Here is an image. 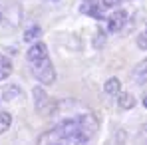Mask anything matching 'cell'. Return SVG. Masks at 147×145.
Masks as SVG:
<instances>
[{
  "instance_id": "obj_5",
  "label": "cell",
  "mask_w": 147,
  "mask_h": 145,
  "mask_svg": "<svg viewBox=\"0 0 147 145\" xmlns=\"http://www.w3.org/2000/svg\"><path fill=\"white\" fill-rule=\"evenodd\" d=\"M80 12L82 14H88L96 20H101L103 18V12H101V6L98 4V0H86L82 6H80Z\"/></svg>"
},
{
  "instance_id": "obj_10",
  "label": "cell",
  "mask_w": 147,
  "mask_h": 145,
  "mask_svg": "<svg viewBox=\"0 0 147 145\" xmlns=\"http://www.w3.org/2000/svg\"><path fill=\"white\" fill-rule=\"evenodd\" d=\"M117 103H119L121 109H131V107H135V97L131 96V94H121Z\"/></svg>"
},
{
  "instance_id": "obj_13",
  "label": "cell",
  "mask_w": 147,
  "mask_h": 145,
  "mask_svg": "<svg viewBox=\"0 0 147 145\" xmlns=\"http://www.w3.org/2000/svg\"><path fill=\"white\" fill-rule=\"evenodd\" d=\"M10 123H12V117H10V113H6V111H0V133H4V131L10 127Z\"/></svg>"
},
{
  "instance_id": "obj_7",
  "label": "cell",
  "mask_w": 147,
  "mask_h": 145,
  "mask_svg": "<svg viewBox=\"0 0 147 145\" xmlns=\"http://www.w3.org/2000/svg\"><path fill=\"white\" fill-rule=\"evenodd\" d=\"M133 80H135V84H139V86L147 84V58L133 70Z\"/></svg>"
},
{
  "instance_id": "obj_2",
  "label": "cell",
  "mask_w": 147,
  "mask_h": 145,
  "mask_svg": "<svg viewBox=\"0 0 147 145\" xmlns=\"http://www.w3.org/2000/svg\"><path fill=\"white\" fill-rule=\"evenodd\" d=\"M32 74H34L36 80H38L40 84H44V86L54 84V80H56V70H54L50 58H42V60L32 62Z\"/></svg>"
},
{
  "instance_id": "obj_9",
  "label": "cell",
  "mask_w": 147,
  "mask_h": 145,
  "mask_svg": "<svg viewBox=\"0 0 147 145\" xmlns=\"http://www.w3.org/2000/svg\"><path fill=\"white\" fill-rule=\"evenodd\" d=\"M10 74H12V64H10V60H8L6 56H0V82L6 80Z\"/></svg>"
},
{
  "instance_id": "obj_6",
  "label": "cell",
  "mask_w": 147,
  "mask_h": 145,
  "mask_svg": "<svg viewBox=\"0 0 147 145\" xmlns=\"http://www.w3.org/2000/svg\"><path fill=\"white\" fill-rule=\"evenodd\" d=\"M26 58H28V62L32 64V62H36V60H42V58H48V48H46V44H42V42H38V44H34L32 48L28 50V54H26Z\"/></svg>"
},
{
  "instance_id": "obj_8",
  "label": "cell",
  "mask_w": 147,
  "mask_h": 145,
  "mask_svg": "<svg viewBox=\"0 0 147 145\" xmlns=\"http://www.w3.org/2000/svg\"><path fill=\"white\" fill-rule=\"evenodd\" d=\"M119 90H121V84H119L117 78H109V80L105 82V86H103V92H105L107 96H117Z\"/></svg>"
},
{
  "instance_id": "obj_12",
  "label": "cell",
  "mask_w": 147,
  "mask_h": 145,
  "mask_svg": "<svg viewBox=\"0 0 147 145\" xmlns=\"http://www.w3.org/2000/svg\"><path fill=\"white\" fill-rule=\"evenodd\" d=\"M40 34H42V28L40 26H32V28H28L24 32V40L26 42H32V40L40 38Z\"/></svg>"
},
{
  "instance_id": "obj_16",
  "label": "cell",
  "mask_w": 147,
  "mask_h": 145,
  "mask_svg": "<svg viewBox=\"0 0 147 145\" xmlns=\"http://www.w3.org/2000/svg\"><path fill=\"white\" fill-rule=\"evenodd\" d=\"M94 46H103V32L101 30H98V40H94Z\"/></svg>"
},
{
  "instance_id": "obj_18",
  "label": "cell",
  "mask_w": 147,
  "mask_h": 145,
  "mask_svg": "<svg viewBox=\"0 0 147 145\" xmlns=\"http://www.w3.org/2000/svg\"><path fill=\"white\" fill-rule=\"evenodd\" d=\"M143 105H145V107H147V96L143 97Z\"/></svg>"
},
{
  "instance_id": "obj_4",
  "label": "cell",
  "mask_w": 147,
  "mask_h": 145,
  "mask_svg": "<svg viewBox=\"0 0 147 145\" xmlns=\"http://www.w3.org/2000/svg\"><path fill=\"white\" fill-rule=\"evenodd\" d=\"M125 22H127V12L125 10H115L107 18V28H109V32H119Z\"/></svg>"
},
{
  "instance_id": "obj_15",
  "label": "cell",
  "mask_w": 147,
  "mask_h": 145,
  "mask_svg": "<svg viewBox=\"0 0 147 145\" xmlns=\"http://www.w3.org/2000/svg\"><path fill=\"white\" fill-rule=\"evenodd\" d=\"M137 46H139L141 50H147V30L137 36Z\"/></svg>"
},
{
  "instance_id": "obj_14",
  "label": "cell",
  "mask_w": 147,
  "mask_h": 145,
  "mask_svg": "<svg viewBox=\"0 0 147 145\" xmlns=\"http://www.w3.org/2000/svg\"><path fill=\"white\" fill-rule=\"evenodd\" d=\"M20 88H16V86H10V88H6V92H4V99L6 101H10L12 97H20Z\"/></svg>"
},
{
  "instance_id": "obj_17",
  "label": "cell",
  "mask_w": 147,
  "mask_h": 145,
  "mask_svg": "<svg viewBox=\"0 0 147 145\" xmlns=\"http://www.w3.org/2000/svg\"><path fill=\"white\" fill-rule=\"evenodd\" d=\"M101 2H103L105 6H117V4H119V0H101Z\"/></svg>"
},
{
  "instance_id": "obj_11",
  "label": "cell",
  "mask_w": 147,
  "mask_h": 145,
  "mask_svg": "<svg viewBox=\"0 0 147 145\" xmlns=\"http://www.w3.org/2000/svg\"><path fill=\"white\" fill-rule=\"evenodd\" d=\"M125 131L123 129H117L111 137H109V141H107V145H125Z\"/></svg>"
},
{
  "instance_id": "obj_3",
  "label": "cell",
  "mask_w": 147,
  "mask_h": 145,
  "mask_svg": "<svg viewBox=\"0 0 147 145\" xmlns=\"http://www.w3.org/2000/svg\"><path fill=\"white\" fill-rule=\"evenodd\" d=\"M34 107L40 115H52L54 113V107L56 103L48 97V94L44 92V88H34Z\"/></svg>"
},
{
  "instance_id": "obj_1",
  "label": "cell",
  "mask_w": 147,
  "mask_h": 145,
  "mask_svg": "<svg viewBox=\"0 0 147 145\" xmlns=\"http://www.w3.org/2000/svg\"><path fill=\"white\" fill-rule=\"evenodd\" d=\"M98 131V119L94 113L86 111L84 115L66 117L56 123L52 129L38 137L36 145H90Z\"/></svg>"
}]
</instances>
